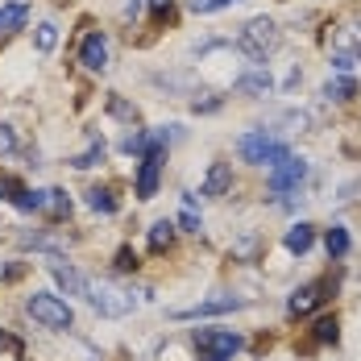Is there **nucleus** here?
<instances>
[{
	"mask_svg": "<svg viewBox=\"0 0 361 361\" xmlns=\"http://www.w3.org/2000/svg\"><path fill=\"white\" fill-rule=\"evenodd\" d=\"M237 154L250 166H279V162L290 158V145L283 137H274L270 129H250V133L237 137Z\"/></svg>",
	"mask_w": 361,
	"mask_h": 361,
	"instance_id": "obj_1",
	"label": "nucleus"
},
{
	"mask_svg": "<svg viewBox=\"0 0 361 361\" xmlns=\"http://www.w3.org/2000/svg\"><path fill=\"white\" fill-rule=\"evenodd\" d=\"M279 42H283V34H279V25H274L270 17H253V21L241 25L237 50H241L245 59H253V67H266V59L279 50Z\"/></svg>",
	"mask_w": 361,
	"mask_h": 361,
	"instance_id": "obj_2",
	"label": "nucleus"
},
{
	"mask_svg": "<svg viewBox=\"0 0 361 361\" xmlns=\"http://www.w3.org/2000/svg\"><path fill=\"white\" fill-rule=\"evenodd\" d=\"M25 312H30L42 328H54V332H63V328L75 324L71 303H67V299H59V295H46V290L25 295Z\"/></svg>",
	"mask_w": 361,
	"mask_h": 361,
	"instance_id": "obj_3",
	"label": "nucleus"
},
{
	"mask_svg": "<svg viewBox=\"0 0 361 361\" xmlns=\"http://www.w3.org/2000/svg\"><path fill=\"white\" fill-rule=\"evenodd\" d=\"M87 303L109 320H121V316L133 312V295L121 290L116 283H104V279H87Z\"/></svg>",
	"mask_w": 361,
	"mask_h": 361,
	"instance_id": "obj_4",
	"label": "nucleus"
},
{
	"mask_svg": "<svg viewBox=\"0 0 361 361\" xmlns=\"http://www.w3.org/2000/svg\"><path fill=\"white\" fill-rule=\"evenodd\" d=\"M195 349L204 353V357H216V361H233L241 353V332H233V328H195Z\"/></svg>",
	"mask_w": 361,
	"mask_h": 361,
	"instance_id": "obj_5",
	"label": "nucleus"
},
{
	"mask_svg": "<svg viewBox=\"0 0 361 361\" xmlns=\"http://www.w3.org/2000/svg\"><path fill=\"white\" fill-rule=\"evenodd\" d=\"M332 290H336V283H332V279L303 283V287L287 299V316H307V312H316L320 303H328V299H332Z\"/></svg>",
	"mask_w": 361,
	"mask_h": 361,
	"instance_id": "obj_6",
	"label": "nucleus"
},
{
	"mask_svg": "<svg viewBox=\"0 0 361 361\" xmlns=\"http://www.w3.org/2000/svg\"><path fill=\"white\" fill-rule=\"evenodd\" d=\"M303 179H307V162L290 154L287 162H279V166H270V179H266V187H270L274 195H283V191H295V187H299Z\"/></svg>",
	"mask_w": 361,
	"mask_h": 361,
	"instance_id": "obj_7",
	"label": "nucleus"
},
{
	"mask_svg": "<svg viewBox=\"0 0 361 361\" xmlns=\"http://www.w3.org/2000/svg\"><path fill=\"white\" fill-rule=\"evenodd\" d=\"M237 307H245V299H237V295H216V299H204V303H195V307L175 312V320H204V316H224V312H237Z\"/></svg>",
	"mask_w": 361,
	"mask_h": 361,
	"instance_id": "obj_8",
	"label": "nucleus"
},
{
	"mask_svg": "<svg viewBox=\"0 0 361 361\" xmlns=\"http://www.w3.org/2000/svg\"><path fill=\"white\" fill-rule=\"evenodd\" d=\"M79 63L87 71H104L109 67V37L100 34V30H92V34L79 42Z\"/></svg>",
	"mask_w": 361,
	"mask_h": 361,
	"instance_id": "obj_9",
	"label": "nucleus"
},
{
	"mask_svg": "<svg viewBox=\"0 0 361 361\" xmlns=\"http://www.w3.org/2000/svg\"><path fill=\"white\" fill-rule=\"evenodd\" d=\"M158 179H162V154H145L137 166V195L154 200L158 195Z\"/></svg>",
	"mask_w": 361,
	"mask_h": 361,
	"instance_id": "obj_10",
	"label": "nucleus"
},
{
	"mask_svg": "<svg viewBox=\"0 0 361 361\" xmlns=\"http://www.w3.org/2000/svg\"><path fill=\"white\" fill-rule=\"evenodd\" d=\"M204 195H212V200H220V195H228L233 191V166L228 162H212L208 166V175H204V187H200Z\"/></svg>",
	"mask_w": 361,
	"mask_h": 361,
	"instance_id": "obj_11",
	"label": "nucleus"
},
{
	"mask_svg": "<svg viewBox=\"0 0 361 361\" xmlns=\"http://www.w3.org/2000/svg\"><path fill=\"white\" fill-rule=\"evenodd\" d=\"M50 270H54V283L67 290V295H83L87 299V274H79L75 266H63L59 257H50Z\"/></svg>",
	"mask_w": 361,
	"mask_h": 361,
	"instance_id": "obj_12",
	"label": "nucleus"
},
{
	"mask_svg": "<svg viewBox=\"0 0 361 361\" xmlns=\"http://www.w3.org/2000/svg\"><path fill=\"white\" fill-rule=\"evenodd\" d=\"M332 54H349V59H361V21H349L332 34Z\"/></svg>",
	"mask_w": 361,
	"mask_h": 361,
	"instance_id": "obj_13",
	"label": "nucleus"
},
{
	"mask_svg": "<svg viewBox=\"0 0 361 361\" xmlns=\"http://www.w3.org/2000/svg\"><path fill=\"white\" fill-rule=\"evenodd\" d=\"M283 245H287V253H295V257H303V253L316 245V224H307V220H299V224H290L287 237H283Z\"/></svg>",
	"mask_w": 361,
	"mask_h": 361,
	"instance_id": "obj_14",
	"label": "nucleus"
},
{
	"mask_svg": "<svg viewBox=\"0 0 361 361\" xmlns=\"http://www.w3.org/2000/svg\"><path fill=\"white\" fill-rule=\"evenodd\" d=\"M241 96H270V87H274V79H270V71L266 67H253V71L237 75V83H233Z\"/></svg>",
	"mask_w": 361,
	"mask_h": 361,
	"instance_id": "obj_15",
	"label": "nucleus"
},
{
	"mask_svg": "<svg viewBox=\"0 0 361 361\" xmlns=\"http://www.w3.org/2000/svg\"><path fill=\"white\" fill-rule=\"evenodd\" d=\"M42 216L67 220V216H71V195H67V191H59V187L42 191Z\"/></svg>",
	"mask_w": 361,
	"mask_h": 361,
	"instance_id": "obj_16",
	"label": "nucleus"
},
{
	"mask_svg": "<svg viewBox=\"0 0 361 361\" xmlns=\"http://www.w3.org/2000/svg\"><path fill=\"white\" fill-rule=\"evenodd\" d=\"M8 200L21 212H42V191H30V187H21V183H13V179H8Z\"/></svg>",
	"mask_w": 361,
	"mask_h": 361,
	"instance_id": "obj_17",
	"label": "nucleus"
},
{
	"mask_svg": "<svg viewBox=\"0 0 361 361\" xmlns=\"http://www.w3.org/2000/svg\"><path fill=\"white\" fill-rule=\"evenodd\" d=\"M25 21H30V8L25 4H0V34L25 30Z\"/></svg>",
	"mask_w": 361,
	"mask_h": 361,
	"instance_id": "obj_18",
	"label": "nucleus"
},
{
	"mask_svg": "<svg viewBox=\"0 0 361 361\" xmlns=\"http://www.w3.org/2000/svg\"><path fill=\"white\" fill-rule=\"evenodd\" d=\"M349 245H353V241H349V228H345V224H332V228L324 233V250H328L332 262H336V257H345Z\"/></svg>",
	"mask_w": 361,
	"mask_h": 361,
	"instance_id": "obj_19",
	"label": "nucleus"
},
{
	"mask_svg": "<svg viewBox=\"0 0 361 361\" xmlns=\"http://www.w3.org/2000/svg\"><path fill=\"white\" fill-rule=\"evenodd\" d=\"M145 241H149V250H154V253L171 250V241H175V224H171V220H158V224H149Z\"/></svg>",
	"mask_w": 361,
	"mask_h": 361,
	"instance_id": "obj_20",
	"label": "nucleus"
},
{
	"mask_svg": "<svg viewBox=\"0 0 361 361\" xmlns=\"http://www.w3.org/2000/svg\"><path fill=\"white\" fill-rule=\"evenodd\" d=\"M324 96H328V100H336V104H349V100L357 96V83H353L349 75H341V79H328Z\"/></svg>",
	"mask_w": 361,
	"mask_h": 361,
	"instance_id": "obj_21",
	"label": "nucleus"
},
{
	"mask_svg": "<svg viewBox=\"0 0 361 361\" xmlns=\"http://www.w3.org/2000/svg\"><path fill=\"white\" fill-rule=\"evenodd\" d=\"M87 208L112 216V212H116V195H112V187H92V191H87Z\"/></svg>",
	"mask_w": 361,
	"mask_h": 361,
	"instance_id": "obj_22",
	"label": "nucleus"
},
{
	"mask_svg": "<svg viewBox=\"0 0 361 361\" xmlns=\"http://www.w3.org/2000/svg\"><path fill=\"white\" fill-rule=\"evenodd\" d=\"M336 336H341L336 316H320V320L312 324V341H316V345H336Z\"/></svg>",
	"mask_w": 361,
	"mask_h": 361,
	"instance_id": "obj_23",
	"label": "nucleus"
},
{
	"mask_svg": "<svg viewBox=\"0 0 361 361\" xmlns=\"http://www.w3.org/2000/svg\"><path fill=\"white\" fill-rule=\"evenodd\" d=\"M104 154H109L104 142H92L83 154H75V158H71V166H75V171H92V166H100V162H104Z\"/></svg>",
	"mask_w": 361,
	"mask_h": 361,
	"instance_id": "obj_24",
	"label": "nucleus"
},
{
	"mask_svg": "<svg viewBox=\"0 0 361 361\" xmlns=\"http://www.w3.org/2000/svg\"><path fill=\"white\" fill-rule=\"evenodd\" d=\"M34 46L42 50V54H50V50L59 46V25H54V21H42V25L34 30Z\"/></svg>",
	"mask_w": 361,
	"mask_h": 361,
	"instance_id": "obj_25",
	"label": "nucleus"
},
{
	"mask_svg": "<svg viewBox=\"0 0 361 361\" xmlns=\"http://www.w3.org/2000/svg\"><path fill=\"white\" fill-rule=\"evenodd\" d=\"M109 116H116V121H125V125H133L137 121V109L125 100V96H116V92H109Z\"/></svg>",
	"mask_w": 361,
	"mask_h": 361,
	"instance_id": "obj_26",
	"label": "nucleus"
},
{
	"mask_svg": "<svg viewBox=\"0 0 361 361\" xmlns=\"http://www.w3.org/2000/svg\"><path fill=\"white\" fill-rule=\"evenodd\" d=\"M112 266H116L121 274H129V270H137L142 262H137V253H133V245H121V250H116V257H112Z\"/></svg>",
	"mask_w": 361,
	"mask_h": 361,
	"instance_id": "obj_27",
	"label": "nucleus"
},
{
	"mask_svg": "<svg viewBox=\"0 0 361 361\" xmlns=\"http://www.w3.org/2000/svg\"><path fill=\"white\" fill-rule=\"evenodd\" d=\"M228 4H237V0H187V8H191V13H200V17L220 13V8H228Z\"/></svg>",
	"mask_w": 361,
	"mask_h": 361,
	"instance_id": "obj_28",
	"label": "nucleus"
},
{
	"mask_svg": "<svg viewBox=\"0 0 361 361\" xmlns=\"http://www.w3.org/2000/svg\"><path fill=\"white\" fill-rule=\"evenodd\" d=\"M13 149H17V133H13V125H0V158L13 154Z\"/></svg>",
	"mask_w": 361,
	"mask_h": 361,
	"instance_id": "obj_29",
	"label": "nucleus"
},
{
	"mask_svg": "<svg viewBox=\"0 0 361 361\" xmlns=\"http://www.w3.org/2000/svg\"><path fill=\"white\" fill-rule=\"evenodd\" d=\"M179 224L187 228V233H200V228H204V224H200V216H195V208H183V212H179Z\"/></svg>",
	"mask_w": 361,
	"mask_h": 361,
	"instance_id": "obj_30",
	"label": "nucleus"
},
{
	"mask_svg": "<svg viewBox=\"0 0 361 361\" xmlns=\"http://www.w3.org/2000/svg\"><path fill=\"white\" fill-rule=\"evenodd\" d=\"M145 4H149V13H154L158 21H166V17H171V4H175V0H145Z\"/></svg>",
	"mask_w": 361,
	"mask_h": 361,
	"instance_id": "obj_31",
	"label": "nucleus"
},
{
	"mask_svg": "<svg viewBox=\"0 0 361 361\" xmlns=\"http://www.w3.org/2000/svg\"><path fill=\"white\" fill-rule=\"evenodd\" d=\"M191 109H195V112H216L220 109V96H204V100L195 96V100H191Z\"/></svg>",
	"mask_w": 361,
	"mask_h": 361,
	"instance_id": "obj_32",
	"label": "nucleus"
},
{
	"mask_svg": "<svg viewBox=\"0 0 361 361\" xmlns=\"http://www.w3.org/2000/svg\"><path fill=\"white\" fill-rule=\"evenodd\" d=\"M332 67H336L341 75H349L353 67H357V59H349V54H332Z\"/></svg>",
	"mask_w": 361,
	"mask_h": 361,
	"instance_id": "obj_33",
	"label": "nucleus"
},
{
	"mask_svg": "<svg viewBox=\"0 0 361 361\" xmlns=\"http://www.w3.org/2000/svg\"><path fill=\"white\" fill-rule=\"evenodd\" d=\"M21 274V266H0V283H8V279H17Z\"/></svg>",
	"mask_w": 361,
	"mask_h": 361,
	"instance_id": "obj_34",
	"label": "nucleus"
},
{
	"mask_svg": "<svg viewBox=\"0 0 361 361\" xmlns=\"http://www.w3.org/2000/svg\"><path fill=\"white\" fill-rule=\"evenodd\" d=\"M4 191H8V179H0V200H4Z\"/></svg>",
	"mask_w": 361,
	"mask_h": 361,
	"instance_id": "obj_35",
	"label": "nucleus"
},
{
	"mask_svg": "<svg viewBox=\"0 0 361 361\" xmlns=\"http://www.w3.org/2000/svg\"><path fill=\"white\" fill-rule=\"evenodd\" d=\"M204 361H216V357H204Z\"/></svg>",
	"mask_w": 361,
	"mask_h": 361,
	"instance_id": "obj_36",
	"label": "nucleus"
}]
</instances>
